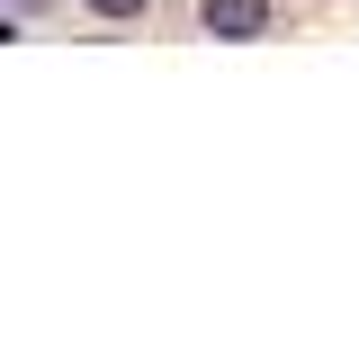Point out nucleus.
Here are the masks:
<instances>
[{"mask_svg":"<svg viewBox=\"0 0 359 359\" xmlns=\"http://www.w3.org/2000/svg\"><path fill=\"white\" fill-rule=\"evenodd\" d=\"M198 27H207V36H261L269 27V0H198Z\"/></svg>","mask_w":359,"mask_h":359,"instance_id":"nucleus-1","label":"nucleus"},{"mask_svg":"<svg viewBox=\"0 0 359 359\" xmlns=\"http://www.w3.org/2000/svg\"><path fill=\"white\" fill-rule=\"evenodd\" d=\"M90 9H99V18H144L153 0H90Z\"/></svg>","mask_w":359,"mask_h":359,"instance_id":"nucleus-2","label":"nucleus"}]
</instances>
